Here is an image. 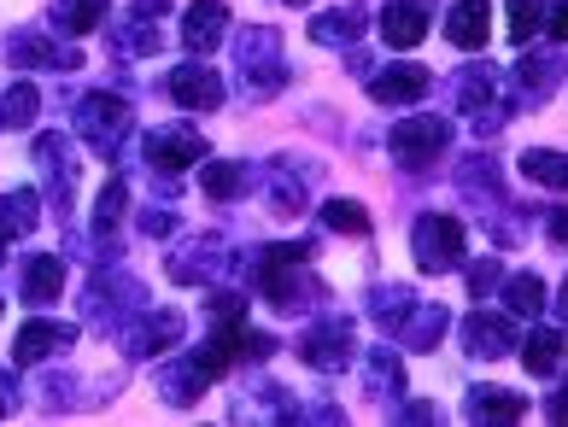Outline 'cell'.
I'll return each mask as SVG.
<instances>
[{
	"label": "cell",
	"mask_w": 568,
	"mask_h": 427,
	"mask_svg": "<svg viewBox=\"0 0 568 427\" xmlns=\"http://www.w3.org/2000/svg\"><path fill=\"white\" fill-rule=\"evenodd\" d=\"M410 241H416V264H423V275H446V270H457L469 234H463V223L446 217V211H428V217L410 228Z\"/></svg>",
	"instance_id": "6da1fadb"
},
{
	"label": "cell",
	"mask_w": 568,
	"mask_h": 427,
	"mask_svg": "<svg viewBox=\"0 0 568 427\" xmlns=\"http://www.w3.org/2000/svg\"><path fill=\"white\" fill-rule=\"evenodd\" d=\"M77 130H82V141H94V153H112L118 135L130 130V105L118 94H89L77 112Z\"/></svg>",
	"instance_id": "7a4b0ae2"
},
{
	"label": "cell",
	"mask_w": 568,
	"mask_h": 427,
	"mask_svg": "<svg viewBox=\"0 0 568 427\" xmlns=\"http://www.w3.org/2000/svg\"><path fill=\"white\" fill-rule=\"evenodd\" d=\"M446 141H452V123L446 118H405L393 130V159L398 164H428L446 153Z\"/></svg>",
	"instance_id": "3957f363"
},
{
	"label": "cell",
	"mask_w": 568,
	"mask_h": 427,
	"mask_svg": "<svg viewBox=\"0 0 568 427\" xmlns=\"http://www.w3.org/2000/svg\"><path fill=\"white\" fill-rule=\"evenodd\" d=\"M36 164H41V176H53V211L65 217V211H71V194H77L71 141H65V135H41V141H36Z\"/></svg>",
	"instance_id": "277c9868"
},
{
	"label": "cell",
	"mask_w": 568,
	"mask_h": 427,
	"mask_svg": "<svg viewBox=\"0 0 568 427\" xmlns=\"http://www.w3.org/2000/svg\"><path fill=\"white\" fill-rule=\"evenodd\" d=\"M146 159H153L159 170H182V164H200L205 159V141L187 130V123H171V130L146 135Z\"/></svg>",
	"instance_id": "5b68a950"
},
{
	"label": "cell",
	"mask_w": 568,
	"mask_h": 427,
	"mask_svg": "<svg viewBox=\"0 0 568 427\" xmlns=\"http://www.w3.org/2000/svg\"><path fill=\"white\" fill-rule=\"evenodd\" d=\"M300 357L311 363V369H346V357H352V328H346V323H317V328L300 339Z\"/></svg>",
	"instance_id": "8992f818"
},
{
	"label": "cell",
	"mask_w": 568,
	"mask_h": 427,
	"mask_svg": "<svg viewBox=\"0 0 568 427\" xmlns=\"http://www.w3.org/2000/svg\"><path fill=\"white\" fill-rule=\"evenodd\" d=\"M171 100L187 105V112H217V105H223V77L205 71V65H182L171 77Z\"/></svg>",
	"instance_id": "52a82bcc"
},
{
	"label": "cell",
	"mask_w": 568,
	"mask_h": 427,
	"mask_svg": "<svg viewBox=\"0 0 568 427\" xmlns=\"http://www.w3.org/2000/svg\"><path fill=\"white\" fill-rule=\"evenodd\" d=\"M71 339H77V328H71V323H41V316H36V323L18 328V346H12V357H18V363H48V357L65 352Z\"/></svg>",
	"instance_id": "ba28073f"
},
{
	"label": "cell",
	"mask_w": 568,
	"mask_h": 427,
	"mask_svg": "<svg viewBox=\"0 0 568 427\" xmlns=\"http://www.w3.org/2000/svg\"><path fill=\"white\" fill-rule=\"evenodd\" d=\"M223 30H229V7H223V0H194V7H187V18H182L187 53H212L217 41H223Z\"/></svg>",
	"instance_id": "9c48e42d"
},
{
	"label": "cell",
	"mask_w": 568,
	"mask_h": 427,
	"mask_svg": "<svg viewBox=\"0 0 568 427\" xmlns=\"http://www.w3.org/2000/svg\"><path fill=\"white\" fill-rule=\"evenodd\" d=\"M176 334H182L176 311H146L141 305V323L130 328V357H159L164 346H176Z\"/></svg>",
	"instance_id": "30bf717a"
},
{
	"label": "cell",
	"mask_w": 568,
	"mask_h": 427,
	"mask_svg": "<svg viewBox=\"0 0 568 427\" xmlns=\"http://www.w3.org/2000/svg\"><path fill=\"white\" fill-rule=\"evenodd\" d=\"M487 18H493V7H487V0H457V7H452V18H446V35H452V48H487V35H493V24H487Z\"/></svg>",
	"instance_id": "8fae6325"
},
{
	"label": "cell",
	"mask_w": 568,
	"mask_h": 427,
	"mask_svg": "<svg viewBox=\"0 0 568 427\" xmlns=\"http://www.w3.org/2000/svg\"><path fill=\"white\" fill-rule=\"evenodd\" d=\"M463 416H475V421H521L528 416V398L504 393V387H475L469 398H463Z\"/></svg>",
	"instance_id": "7c38bea8"
},
{
	"label": "cell",
	"mask_w": 568,
	"mask_h": 427,
	"mask_svg": "<svg viewBox=\"0 0 568 427\" xmlns=\"http://www.w3.org/2000/svg\"><path fill=\"white\" fill-rule=\"evenodd\" d=\"M463 339H469L475 357H504V352L516 346V328L504 323V316H480V311H475L469 323H463Z\"/></svg>",
	"instance_id": "4fadbf2b"
},
{
	"label": "cell",
	"mask_w": 568,
	"mask_h": 427,
	"mask_svg": "<svg viewBox=\"0 0 568 427\" xmlns=\"http://www.w3.org/2000/svg\"><path fill=\"white\" fill-rule=\"evenodd\" d=\"M369 94L382 105H405V100H423L428 94V71L423 65H398V71H382L369 82Z\"/></svg>",
	"instance_id": "5bb4252c"
},
{
	"label": "cell",
	"mask_w": 568,
	"mask_h": 427,
	"mask_svg": "<svg viewBox=\"0 0 568 427\" xmlns=\"http://www.w3.org/2000/svg\"><path fill=\"white\" fill-rule=\"evenodd\" d=\"M423 35H428L423 7H410V0H393V7L382 12V41H387V48H416Z\"/></svg>",
	"instance_id": "9a60e30c"
},
{
	"label": "cell",
	"mask_w": 568,
	"mask_h": 427,
	"mask_svg": "<svg viewBox=\"0 0 568 427\" xmlns=\"http://www.w3.org/2000/svg\"><path fill=\"white\" fill-rule=\"evenodd\" d=\"M7 53L18 59V65H53V71H71V65H82L77 53H53L48 41H41L36 30H18L12 41H7Z\"/></svg>",
	"instance_id": "2e32d148"
},
{
	"label": "cell",
	"mask_w": 568,
	"mask_h": 427,
	"mask_svg": "<svg viewBox=\"0 0 568 427\" xmlns=\"http://www.w3.org/2000/svg\"><path fill=\"white\" fill-rule=\"evenodd\" d=\"M106 0H59V7H53V24L59 30H65V35H89V30H100V24H106Z\"/></svg>",
	"instance_id": "e0dca14e"
},
{
	"label": "cell",
	"mask_w": 568,
	"mask_h": 427,
	"mask_svg": "<svg viewBox=\"0 0 568 427\" xmlns=\"http://www.w3.org/2000/svg\"><path fill=\"white\" fill-rule=\"evenodd\" d=\"M41 223V200L30 187H12V194H0V234H30Z\"/></svg>",
	"instance_id": "ac0fdd59"
},
{
	"label": "cell",
	"mask_w": 568,
	"mask_h": 427,
	"mask_svg": "<svg viewBox=\"0 0 568 427\" xmlns=\"http://www.w3.org/2000/svg\"><path fill=\"white\" fill-rule=\"evenodd\" d=\"M59 287H65V264L41 252V258L30 264V275H24V298H30V305H53Z\"/></svg>",
	"instance_id": "d6986e66"
},
{
	"label": "cell",
	"mask_w": 568,
	"mask_h": 427,
	"mask_svg": "<svg viewBox=\"0 0 568 427\" xmlns=\"http://www.w3.org/2000/svg\"><path fill=\"white\" fill-rule=\"evenodd\" d=\"M200 387H205V375H200V363H194V357H182V363H171V369L159 375V393L171 398V404H194Z\"/></svg>",
	"instance_id": "ffe728a7"
},
{
	"label": "cell",
	"mask_w": 568,
	"mask_h": 427,
	"mask_svg": "<svg viewBox=\"0 0 568 427\" xmlns=\"http://www.w3.org/2000/svg\"><path fill=\"white\" fill-rule=\"evenodd\" d=\"M223 264V252H217V241H194V252H176V258H171V275H176V282H205V275H212Z\"/></svg>",
	"instance_id": "44dd1931"
},
{
	"label": "cell",
	"mask_w": 568,
	"mask_h": 427,
	"mask_svg": "<svg viewBox=\"0 0 568 427\" xmlns=\"http://www.w3.org/2000/svg\"><path fill=\"white\" fill-rule=\"evenodd\" d=\"M521 363H528V375H557L562 369V334L539 328L528 346H521Z\"/></svg>",
	"instance_id": "7402d4cb"
},
{
	"label": "cell",
	"mask_w": 568,
	"mask_h": 427,
	"mask_svg": "<svg viewBox=\"0 0 568 427\" xmlns=\"http://www.w3.org/2000/svg\"><path fill=\"white\" fill-rule=\"evenodd\" d=\"M504 305H510L516 316H539L545 311V282H539V275H528V270L510 275V282H504Z\"/></svg>",
	"instance_id": "603a6c76"
},
{
	"label": "cell",
	"mask_w": 568,
	"mask_h": 427,
	"mask_svg": "<svg viewBox=\"0 0 568 427\" xmlns=\"http://www.w3.org/2000/svg\"><path fill=\"white\" fill-rule=\"evenodd\" d=\"M36 112H41V94L30 82H18V89H7V100H0V123H7V130H30Z\"/></svg>",
	"instance_id": "cb8c5ba5"
},
{
	"label": "cell",
	"mask_w": 568,
	"mask_h": 427,
	"mask_svg": "<svg viewBox=\"0 0 568 427\" xmlns=\"http://www.w3.org/2000/svg\"><path fill=\"white\" fill-rule=\"evenodd\" d=\"M521 170H528L534 182H545V187H568V159L545 153V146H534V153H521Z\"/></svg>",
	"instance_id": "d4e9b609"
},
{
	"label": "cell",
	"mask_w": 568,
	"mask_h": 427,
	"mask_svg": "<svg viewBox=\"0 0 568 427\" xmlns=\"http://www.w3.org/2000/svg\"><path fill=\"white\" fill-rule=\"evenodd\" d=\"M323 228H334V234H369V211H357L352 200H328L323 205Z\"/></svg>",
	"instance_id": "484cf974"
},
{
	"label": "cell",
	"mask_w": 568,
	"mask_h": 427,
	"mask_svg": "<svg viewBox=\"0 0 568 427\" xmlns=\"http://www.w3.org/2000/svg\"><path fill=\"white\" fill-rule=\"evenodd\" d=\"M545 24V0H510V41H534Z\"/></svg>",
	"instance_id": "4316f807"
},
{
	"label": "cell",
	"mask_w": 568,
	"mask_h": 427,
	"mask_svg": "<svg viewBox=\"0 0 568 427\" xmlns=\"http://www.w3.org/2000/svg\"><path fill=\"white\" fill-rule=\"evenodd\" d=\"M200 187H205L212 200H229V194H241V170L217 159V164H205V170H200Z\"/></svg>",
	"instance_id": "83f0119b"
},
{
	"label": "cell",
	"mask_w": 568,
	"mask_h": 427,
	"mask_svg": "<svg viewBox=\"0 0 568 427\" xmlns=\"http://www.w3.org/2000/svg\"><path fill=\"white\" fill-rule=\"evenodd\" d=\"M311 35H317V41H352V35H364V18H357V12H328V18L311 24Z\"/></svg>",
	"instance_id": "f1b7e54d"
},
{
	"label": "cell",
	"mask_w": 568,
	"mask_h": 427,
	"mask_svg": "<svg viewBox=\"0 0 568 427\" xmlns=\"http://www.w3.org/2000/svg\"><path fill=\"white\" fill-rule=\"evenodd\" d=\"M112 41H118V53H153V48H159V30L141 18V24H123Z\"/></svg>",
	"instance_id": "f546056e"
},
{
	"label": "cell",
	"mask_w": 568,
	"mask_h": 427,
	"mask_svg": "<svg viewBox=\"0 0 568 427\" xmlns=\"http://www.w3.org/2000/svg\"><path fill=\"white\" fill-rule=\"evenodd\" d=\"M123 200H130V194H123V182L112 176L106 194H100V205H94V228H112V223L123 217Z\"/></svg>",
	"instance_id": "4dcf8cb0"
},
{
	"label": "cell",
	"mask_w": 568,
	"mask_h": 427,
	"mask_svg": "<svg viewBox=\"0 0 568 427\" xmlns=\"http://www.w3.org/2000/svg\"><path fill=\"white\" fill-rule=\"evenodd\" d=\"M369 380H382V387H387V398H398V393H405V375H398L393 352H375V357H369Z\"/></svg>",
	"instance_id": "1f68e13d"
},
{
	"label": "cell",
	"mask_w": 568,
	"mask_h": 427,
	"mask_svg": "<svg viewBox=\"0 0 568 427\" xmlns=\"http://www.w3.org/2000/svg\"><path fill=\"white\" fill-rule=\"evenodd\" d=\"M439 328H446V311H423V316L410 323V346H416V352H428L434 339H439Z\"/></svg>",
	"instance_id": "d6a6232c"
},
{
	"label": "cell",
	"mask_w": 568,
	"mask_h": 427,
	"mask_svg": "<svg viewBox=\"0 0 568 427\" xmlns=\"http://www.w3.org/2000/svg\"><path fill=\"white\" fill-rule=\"evenodd\" d=\"M212 316H217V328H223V323H241V316H246V298H241V293H217V298H212Z\"/></svg>",
	"instance_id": "836d02e7"
},
{
	"label": "cell",
	"mask_w": 568,
	"mask_h": 427,
	"mask_svg": "<svg viewBox=\"0 0 568 427\" xmlns=\"http://www.w3.org/2000/svg\"><path fill=\"white\" fill-rule=\"evenodd\" d=\"M493 282H498V264H493V258H480V264L469 270V293H487Z\"/></svg>",
	"instance_id": "e575fe53"
},
{
	"label": "cell",
	"mask_w": 568,
	"mask_h": 427,
	"mask_svg": "<svg viewBox=\"0 0 568 427\" xmlns=\"http://www.w3.org/2000/svg\"><path fill=\"white\" fill-rule=\"evenodd\" d=\"M545 30H551L557 41H568V0H562V7H551V18H545Z\"/></svg>",
	"instance_id": "d590c367"
},
{
	"label": "cell",
	"mask_w": 568,
	"mask_h": 427,
	"mask_svg": "<svg viewBox=\"0 0 568 427\" xmlns=\"http://www.w3.org/2000/svg\"><path fill=\"white\" fill-rule=\"evenodd\" d=\"M12 393H18V380H12V369H0V416L12 410Z\"/></svg>",
	"instance_id": "8d00e7d4"
},
{
	"label": "cell",
	"mask_w": 568,
	"mask_h": 427,
	"mask_svg": "<svg viewBox=\"0 0 568 427\" xmlns=\"http://www.w3.org/2000/svg\"><path fill=\"white\" fill-rule=\"evenodd\" d=\"M551 241L568 246V211H551Z\"/></svg>",
	"instance_id": "74e56055"
},
{
	"label": "cell",
	"mask_w": 568,
	"mask_h": 427,
	"mask_svg": "<svg viewBox=\"0 0 568 427\" xmlns=\"http://www.w3.org/2000/svg\"><path fill=\"white\" fill-rule=\"evenodd\" d=\"M0 264H7V234H0Z\"/></svg>",
	"instance_id": "f35d334b"
},
{
	"label": "cell",
	"mask_w": 568,
	"mask_h": 427,
	"mask_svg": "<svg viewBox=\"0 0 568 427\" xmlns=\"http://www.w3.org/2000/svg\"><path fill=\"white\" fill-rule=\"evenodd\" d=\"M410 7H423V12H428V7H434V0H410Z\"/></svg>",
	"instance_id": "ab89813d"
},
{
	"label": "cell",
	"mask_w": 568,
	"mask_h": 427,
	"mask_svg": "<svg viewBox=\"0 0 568 427\" xmlns=\"http://www.w3.org/2000/svg\"><path fill=\"white\" fill-rule=\"evenodd\" d=\"M562 305H568V287H562Z\"/></svg>",
	"instance_id": "60d3db41"
},
{
	"label": "cell",
	"mask_w": 568,
	"mask_h": 427,
	"mask_svg": "<svg viewBox=\"0 0 568 427\" xmlns=\"http://www.w3.org/2000/svg\"><path fill=\"white\" fill-rule=\"evenodd\" d=\"M0 305H7V298H0Z\"/></svg>",
	"instance_id": "b9f144b4"
}]
</instances>
